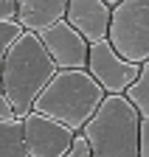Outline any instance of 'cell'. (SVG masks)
<instances>
[{"label":"cell","mask_w":149,"mask_h":157,"mask_svg":"<svg viewBox=\"0 0 149 157\" xmlns=\"http://www.w3.org/2000/svg\"><path fill=\"white\" fill-rule=\"evenodd\" d=\"M138 126L141 115L127 95H104L82 135L93 157H138Z\"/></svg>","instance_id":"3"},{"label":"cell","mask_w":149,"mask_h":157,"mask_svg":"<svg viewBox=\"0 0 149 157\" xmlns=\"http://www.w3.org/2000/svg\"><path fill=\"white\" fill-rule=\"evenodd\" d=\"M53 73H57V65L48 56L40 34L23 31L20 39L9 48L3 67H0L3 90H6L9 104L20 121L34 109L37 95L45 90V84L53 78Z\"/></svg>","instance_id":"1"},{"label":"cell","mask_w":149,"mask_h":157,"mask_svg":"<svg viewBox=\"0 0 149 157\" xmlns=\"http://www.w3.org/2000/svg\"><path fill=\"white\" fill-rule=\"evenodd\" d=\"M23 34V25L17 20H0V67H3V59L9 53V48L20 39Z\"/></svg>","instance_id":"12"},{"label":"cell","mask_w":149,"mask_h":157,"mask_svg":"<svg viewBox=\"0 0 149 157\" xmlns=\"http://www.w3.org/2000/svg\"><path fill=\"white\" fill-rule=\"evenodd\" d=\"M68 14V0H17V23L23 31L45 34Z\"/></svg>","instance_id":"9"},{"label":"cell","mask_w":149,"mask_h":157,"mask_svg":"<svg viewBox=\"0 0 149 157\" xmlns=\"http://www.w3.org/2000/svg\"><path fill=\"white\" fill-rule=\"evenodd\" d=\"M107 42L132 65L149 62V0H121L110 17Z\"/></svg>","instance_id":"4"},{"label":"cell","mask_w":149,"mask_h":157,"mask_svg":"<svg viewBox=\"0 0 149 157\" xmlns=\"http://www.w3.org/2000/svg\"><path fill=\"white\" fill-rule=\"evenodd\" d=\"M0 157H28L20 118L0 121Z\"/></svg>","instance_id":"10"},{"label":"cell","mask_w":149,"mask_h":157,"mask_svg":"<svg viewBox=\"0 0 149 157\" xmlns=\"http://www.w3.org/2000/svg\"><path fill=\"white\" fill-rule=\"evenodd\" d=\"M11 118H17V115H14L11 104H9V95L3 90V82H0V121H11Z\"/></svg>","instance_id":"15"},{"label":"cell","mask_w":149,"mask_h":157,"mask_svg":"<svg viewBox=\"0 0 149 157\" xmlns=\"http://www.w3.org/2000/svg\"><path fill=\"white\" fill-rule=\"evenodd\" d=\"M138 157H149V118H141L138 126Z\"/></svg>","instance_id":"13"},{"label":"cell","mask_w":149,"mask_h":157,"mask_svg":"<svg viewBox=\"0 0 149 157\" xmlns=\"http://www.w3.org/2000/svg\"><path fill=\"white\" fill-rule=\"evenodd\" d=\"M23 137L28 157H65L76 140V132L31 109L23 118Z\"/></svg>","instance_id":"6"},{"label":"cell","mask_w":149,"mask_h":157,"mask_svg":"<svg viewBox=\"0 0 149 157\" xmlns=\"http://www.w3.org/2000/svg\"><path fill=\"white\" fill-rule=\"evenodd\" d=\"M124 95H127V101L138 109L141 118H149V62L141 65L138 78L129 84V90H127Z\"/></svg>","instance_id":"11"},{"label":"cell","mask_w":149,"mask_h":157,"mask_svg":"<svg viewBox=\"0 0 149 157\" xmlns=\"http://www.w3.org/2000/svg\"><path fill=\"white\" fill-rule=\"evenodd\" d=\"M40 39H42L48 56L53 59L57 70H87L90 42L76 28H70L65 20L57 23L53 28H48L45 34H40Z\"/></svg>","instance_id":"7"},{"label":"cell","mask_w":149,"mask_h":157,"mask_svg":"<svg viewBox=\"0 0 149 157\" xmlns=\"http://www.w3.org/2000/svg\"><path fill=\"white\" fill-rule=\"evenodd\" d=\"M110 17H113V9H110L104 0H68L65 23L70 28H76L90 45L107 39Z\"/></svg>","instance_id":"8"},{"label":"cell","mask_w":149,"mask_h":157,"mask_svg":"<svg viewBox=\"0 0 149 157\" xmlns=\"http://www.w3.org/2000/svg\"><path fill=\"white\" fill-rule=\"evenodd\" d=\"M87 73L99 82V87L107 95H124L129 90V84L138 78L141 65H132V62H127V59H121L113 51V45H110L107 39H101V42L90 45Z\"/></svg>","instance_id":"5"},{"label":"cell","mask_w":149,"mask_h":157,"mask_svg":"<svg viewBox=\"0 0 149 157\" xmlns=\"http://www.w3.org/2000/svg\"><path fill=\"white\" fill-rule=\"evenodd\" d=\"M65 157H93V154H90V146H87V140H84L82 132H76V140H73V146L68 149Z\"/></svg>","instance_id":"14"},{"label":"cell","mask_w":149,"mask_h":157,"mask_svg":"<svg viewBox=\"0 0 149 157\" xmlns=\"http://www.w3.org/2000/svg\"><path fill=\"white\" fill-rule=\"evenodd\" d=\"M0 20H17V0H0Z\"/></svg>","instance_id":"16"},{"label":"cell","mask_w":149,"mask_h":157,"mask_svg":"<svg viewBox=\"0 0 149 157\" xmlns=\"http://www.w3.org/2000/svg\"><path fill=\"white\" fill-rule=\"evenodd\" d=\"M104 3H107V6H110V9H116V6H118V3H121V0H104Z\"/></svg>","instance_id":"17"},{"label":"cell","mask_w":149,"mask_h":157,"mask_svg":"<svg viewBox=\"0 0 149 157\" xmlns=\"http://www.w3.org/2000/svg\"><path fill=\"white\" fill-rule=\"evenodd\" d=\"M104 90L87 70H57L45 90L37 95L34 112L65 124L73 132H82L104 101Z\"/></svg>","instance_id":"2"}]
</instances>
